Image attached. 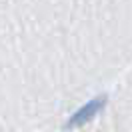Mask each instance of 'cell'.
<instances>
[{"label":"cell","mask_w":132,"mask_h":132,"mask_svg":"<svg viewBox=\"0 0 132 132\" xmlns=\"http://www.w3.org/2000/svg\"><path fill=\"white\" fill-rule=\"evenodd\" d=\"M106 104V96H98V98L90 100V102H86L80 110H76L74 114L68 118V122H66V128H78V126H82L86 124L88 120H92L94 116L98 114L100 110L104 108Z\"/></svg>","instance_id":"6da1fadb"}]
</instances>
